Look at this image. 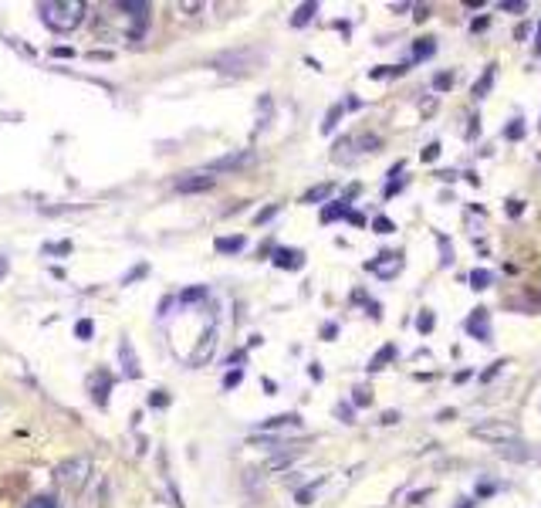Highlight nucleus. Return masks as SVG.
Returning a JSON list of instances; mask_svg holds the SVG:
<instances>
[{
    "label": "nucleus",
    "mask_w": 541,
    "mask_h": 508,
    "mask_svg": "<svg viewBox=\"0 0 541 508\" xmlns=\"http://www.w3.org/2000/svg\"><path fill=\"white\" fill-rule=\"evenodd\" d=\"M41 20L51 31H75L85 20V4L81 0H48V4H41Z\"/></svg>",
    "instance_id": "1"
},
{
    "label": "nucleus",
    "mask_w": 541,
    "mask_h": 508,
    "mask_svg": "<svg viewBox=\"0 0 541 508\" xmlns=\"http://www.w3.org/2000/svg\"><path fill=\"white\" fill-rule=\"evenodd\" d=\"M88 474H92V457H88V454H78V457L61 461L58 471H55L58 485H61V488H68V491H81V488H85Z\"/></svg>",
    "instance_id": "2"
},
{
    "label": "nucleus",
    "mask_w": 541,
    "mask_h": 508,
    "mask_svg": "<svg viewBox=\"0 0 541 508\" xmlns=\"http://www.w3.org/2000/svg\"><path fill=\"white\" fill-rule=\"evenodd\" d=\"M261 61H264L261 51H251V48L244 51V48H240V51H224V55H217V58H213V68L224 72V75H247V72H254Z\"/></svg>",
    "instance_id": "3"
},
{
    "label": "nucleus",
    "mask_w": 541,
    "mask_h": 508,
    "mask_svg": "<svg viewBox=\"0 0 541 508\" xmlns=\"http://www.w3.org/2000/svg\"><path fill=\"white\" fill-rule=\"evenodd\" d=\"M379 146H383V139H379V136L342 139V142L335 146V153H331V159H335V163H352V159H359L362 153H372V149H379Z\"/></svg>",
    "instance_id": "4"
},
{
    "label": "nucleus",
    "mask_w": 541,
    "mask_h": 508,
    "mask_svg": "<svg viewBox=\"0 0 541 508\" xmlns=\"http://www.w3.org/2000/svg\"><path fill=\"white\" fill-rule=\"evenodd\" d=\"M118 11L132 20L129 38L139 41L142 34H146V24H149V18H153V4H146V0H122V4H118Z\"/></svg>",
    "instance_id": "5"
},
{
    "label": "nucleus",
    "mask_w": 541,
    "mask_h": 508,
    "mask_svg": "<svg viewBox=\"0 0 541 508\" xmlns=\"http://www.w3.org/2000/svg\"><path fill=\"white\" fill-rule=\"evenodd\" d=\"M474 437L477 441H494V444H511L518 437V430L511 427L507 420H487V424H477L474 427Z\"/></svg>",
    "instance_id": "6"
},
{
    "label": "nucleus",
    "mask_w": 541,
    "mask_h": 508,
    "mask_svg": "<svg viewBox=\"0 0 541 508\" xmlns=\"http://www.w3.org/2000/svg\"><path fill=\"white\" fill-rule=\"evenodd\" d=\"M254 153L251 149H240V153H227V156H217L203 166V173H231V170H240V166H251Z\"/></svg>",
    "instance_id": "7"
},
{
    "label": "nucleus",
    "mask_w": 541,
    "mask_h": 508,
    "mask_svg": "<svg viewBox=\"0 0 541 508\" xmlns=\"http://www.w3.org/2000/svg\"><path fill=\"white\" fill-rule=\"evenodd\" d=\"M366 268L372 274H379V278H396V274L403 272V258H399L396 251H383L376 261H369Z\"/></svg>",
    "instance_id": "8"
},
{
    "label": "nucleus",
    "mask_w": 541,
    "mask_h": 508,
    "mask_svg": "<svg viewBox=\"0 0 541 508\" xmlns=\"http://www.w3.org/2000/svg\"><path fill=\"white\" fill-rule=\"evenodd\" d=\"M213 183H217V176L196 170V173L179 176V180H176V190H179V194H203V190H210Z\"/></svg>",
    "instance_id": "9"
},
{
    "label": "nucleus",
    "mask_w": 541,
    "mask_h": 508,
    "mask_svg": "<svg viewBox=\"0 0 541 508\" xmlns=\"http://www.w3.org/2000/svg\"><path fill=\"white\" fill-rule=\"evenodd\" d=\"M467 333L477 342H491V322H487V309H474V315L467 319Z\"/></svg>",
    "instance_id": "10"
},
{
    "label": "nucleus",
    "mask_w": 541,
    "mask_h": 508,
    "mask_svg": "<svg viewBox=\"0 0 541 508\" xmlns=\"http://www.w3.org/2000/svg\"><path fill=\"white\" fill-rule=\"evenodd\" d=\"M118 356H122V366H125V373H129V380H139V376H142V370H139V359H135V349H132V342H129V339H122Z\"/></svg>",
    "instance_id": "11"
},
{
    "label": "nucleus",
    "mask_w": 541,
    "mask_h": 508,
    "mask_svg": "<svg viewBox=\"0 0 541 508\" xmlns=\"http://www.w3.org/2000/svg\"><path fill=\"white\" fill-rule=\"evenodd\" d=\"M274 265H278V268H291V272H294V268H301V265H305V254L294 251V248H278V251H274Z\"/></svg>",
    "instance_id": "12"
},
{
    "label": "nucleus",
    "mask_w": 541,
    "mask_h": 508,
    "mask_svg": "<svg viewBox=\"0 0 541 508\" xmlns=\"http://www.w3.org/2000/svg\"><path fill=\"white\" fill-rule=\"evenodd\" d=\"M278 427H301V417L298 413H281V417H270L261 424V430H278Z\"/></svg>",
    "instance_id": "13"
},
{
    "label": "nucleus",
    "mask_w": 541,
    "mask_h": 508,
    "mask_svg": "<svg viewBox=\"0 0 541 508\" xmlns=\"http://www.w3.org/2000/svg\"><path fill=\"white\" fill-rule=\"evenodd\" d=\"M244 244H247L244 237L233 234V237H217V244H213V248H217L220 254H237V251H244Z\"/></svg>",
    "instance_id": "14"
},
{
    "label": "nucleus",
    "mask_w": 541,
    "mask_h": 508,
    "mask_svg": "<svg viewBox=\"0 0 541 508\" xmlns=\"http://www.w3.org/2000/svg\"><path fill=\"white\" fill-rule=\"evenodd\" d=\"M338 217H348V200H335V203H329V207L322 210V224H331V220H338Z\"/></svg>",
    "instance_id": "15"
},
{
    "label": "nucleus",
    "mask_w": 541,
    "mask_h": 508,
    "mask_svg": "<svg viewBox=\"0 0 541 508\" xmlns=\"http://www.w3.org/2000/svg\"><path fill=\"white\" fill-rule=\"evenodd\" d=\"M331 190H335L331 183H318V187H311L308 194L301 196V203H322V200H329L331 196Z\"/></svg>",
    "instance_id": "16"
},
{
    "label": "nucleus",
    "mask_w": 541,
    "mask_h": 508,
    "mask_svg": "<svg viewBox=\"0 0 541 508\" xmlns=\"http://www.w3.org/2000/svg\"><path fill=\"white\" fill-rule=\"evenodd\" d=\"M315 14H318V4H301V7H298V11H294V18H291V24H294V27H305V24H308L311 18H315Z\"/></svg>",
    "instance_id": "17"
},
{
    "label": "nucleus",
    "mask_w": 541,
    "mask_h": 508,
    "mask_svg": "<svg viewBox=\"0 0 541 508\" xmlns=\"http://www.w3.org/2000/svg\"><path fill=\"white\" fill-rule=\"evenodd\" d=\"M491 281H494V274L487 272V268H474V272H470V288H474V292H484Z\"/></svg>",
    "instance_id": "18"
},
{
    "label": "nucleus",
    "mask_w": 541,
    "mask_h": 508,
    "mask_svg": "<svg viewBox=\"0 0 541 508\" xmlns=\"http://www.w3.org/2000/svg\"><path fill=\"white\" fill-rule=\"evenodd\" d=\"M433 51H437V41H433V38H420L416 44H413V58H416V61L430 58Z\"/></svg>",
    "instance_id": "19"
},
{
    "label": "nucleus",
    "mask_w": 541,
    "mask_h": 508,
    "mask_svg": "<svg viewBox=\"0 0 541 508\" xmlns=\"http://www.w3.org/2000/svg\"><path fill=\"white\" fill-rule=\"evenodd\" d=\"M294 457H298V450H285V454H274L268 464H264V471H281V468H288Z\"/></svg>",
    "instance_id": "20"
},
{
    "label": "nucleus",
    "mask_w": 541,
    "mask_h": 508,
    "mask_svg": "<svg viewBox=\"0 0 541 508\" xmlns=\"http://www.w3.org/2000/svg\"><path fill=\"white\" fill-rule=\"evenodd\" d=\"M491 85H494V65H491L481 79H477V85H474V98H484L487 92H491Z\"/></svg>",
    "instance_id": "21"
},
{
    "label": "nucleus",
    "mask_w": 541,
    "mask_h": 508,
    "mask_svg": "<svg viewBox=\"0 0 541 508\" xmlns=\"http://www.w3.org/2000/svg\"><path fill=\"white\" fill-rule=\"evenodd\" d=\"M392 356H396V346H386L383 352H376V356H372V363H369V373H379L389 359H392Z\"/></svg>",
    "instance_id": "22"
},
{
    "label": "nucleus",
    "mask_w": 541,
    "mask_h": 508,
    "mask_svg": "<svg viewBox=\"0 0 541 508\" xmlns=\"http://www.w3.org/2000/svg\"><path fill=\"white\" fill-rule=\"evenodd\" d=\"M504 457H507V461H524V457H528V450H524V444H514V441H511V444H504V450H501Z\"/></svg>",
    "instance_id": "23"
},
{
    "label": "nucleus",
    "mask_w": 541,
    "mask_h": 508,
    "mask_svg": "<svg viewBox=\"0 0 541 508\" xmlns=\"http://www.w3.org/2000/svg\"><path fill=\"white\" fill-rule=\"evenodd\" d=\"M92 396H95L98 407L109 403V376H105V373H102V383H95V393H92Z\"/></svg>",
    "instance_id": "24"
},
{
    "label": "nucleus",
    "mask_w": 541,
    "mask_h": 508,
    "mask_svg": "<svg viewBox=\"0 0 541 508\" xmlns=\"http://www.w3.org/2000/svg\"><path fill=\"white\" fill-rule=\"evenodd\" d=\"M338 119H342V105H331L329 116H325V122H322V133H331V129L338 126Z\"/></svg>",
    "instance_id": "25"
},
{
    "label": "nucleus",
    "mask_w": 541,
    "mask_h": 508,
    "mask_svg": "<svg viewBox=\"0 0 541 508\" xmlns=\"http://www.w3.org/2000/svg\"><path fill=\"white\" fill-rule=\"evenodd\" d=\"M24 508H61V505L55 502V498H51V495H38V498H31V502H27Z\"/></svg>",
    "instance_id": "26"
},
{
    "label": "nucleus",
    "mask_w": 541,
    "mask_h": 508,
    "mask_svg": "<svg viewBox=\"0 0 541 508\" xmlns=\"http://www.w3.org/2000/svg\"><path fill=\"white\" fill-rule=\"evenodd\" d=\"M200 298H207V285H196V288H186V292L179 295V302H200Z\"/></svg>",
    "instance_id": "27"
},
{
    "label": "nucleus",
    "mask_w": 541,
    "mask_h": 508,
    "mask_svg": "<svg viewBox=\"0 0 541 508\" xmlns=\"http://www.w3.org/2000/svg\"><path fill=\"white\" fill-rule=\"evenodd\" d=\"M372 227H376V234H392V231H396V224H392L389 217H376Z\"/></svg>",
    "instance_id": "28"
},
{
    "label": "nucleus",
    "mask_w": 541,
    "mask_h": 508,
    "mask_svg": "<svg viewBox=\"0 0 541 508\" xmlns=\"http://www.w3.org/2000/svg\"><path fill=\"white\" fill-rule=\"evenodd\" d=\"M433 322H437V319H433V312H430V309H423V312H420V319H416V329H420V333H430V329H433Z\"/></svg>",
    "instance_id": "29"
},
{
    "label": "nucleus",
    "mask_w": 541,
    "mask_h": 508,
    "mask_svg": "<svg viewBox=\"0 0 541 508\" xmlns=\"http://www.w3.org/2000/svg\"><path fill=\"white\" fill-rule=\"evenodd\" d=\"M92 333H95V326H92V319H81L75 326V335L78 339H92Z\"/></svg>",
    "instance_id": "30"
},
{
    "label": "nucleus",
    "mask_w": 541,
    "mask_h": 508,
    "mask_svg": "<svg viewBox=\"0 0 541 508\" xmlns=\"http://www.w3.org/2000/svg\"><path fill=\"white\" fill-rule=\"evenodd\" d=\"M504 136H507V139H521L524 136V122H521V119H511V126L504 129Z\"/></svg>",
    "instance_id": "31"
},
{
    "label": "nucleus",
    "mask_w": 541,
    "mask_h": 508,
    "mask_svg": "<svg viewBox=\"0 0 541 508\" xmlns=\"http://www.w3.org/2000/svg\"><path fill=\"white\" fill-rule=\"evenodd\" d=\"M352 400H355V407H369V403H372V393H369L366 387H359V390H355V396H352Z\"/></svg>",
    "instance_id": "32"
},
{
    "label": "nucleus",
    "mask_w": 541,
    "mask_h": 508,
    "mask_svg": "<svg viewBox=\"0 0 541 508\" xmlns=\"http://www.w3.org/2000/svg\"><path fill=\"white\" fill-rule=\"evenodd\" d=\"M149 407H159V410H163V407H170V396H166L163 390H156L153 396H149Z\"/></svg>",
    "instance_id": "33"
},
{
    "label": "nucleus",
    "mask_w": 541,
    "mask_h": 508,
    "mask_svg": "<svg viewBox=\"0 0 541 508\" xmlns=\"http://www.w3.org/2000/svg\"><path fill=\"white\" fill-rule=\"evenodd\" d=\"M504 366H507V363H504V359H498V363H494L491 370H484V373H481V380H484V383H487V380H494V376H498V373H501Z\"/></svg>",
    "instance_id": "34"
},
{
    "label": "nucleus",
    "mask_w": 541,
    "mask_h": 508,
    "mask_svg": "<svg viewBox=\"0 0 541 508\" xmlns=\"http://www.w3.org/2000/svg\"><path fill=\"white\" fill-rule=\"evenodd\" d=\"M450 85H453V75H437V81H433V88H437V92H446V88H450Z\"/></svg>",
    "instance_id": "35"
},
{
    "label": "nucleus",
    "mask_w": 541,
    "mask_h": 508,
    "mask_svg": "<svg viewBox=\"0 0 541 508\" xmlns=\"http://www.w3.org/2000/svg\"><path fill=\"white\" fill-rule=\"evenodd\" d=\"M437 156H440V142H430V146L423 149V163H433Z\"/></svg>",
    "instance_id": "36"
},
{
    "label": "nucleus",
    "mask_w": 541,
    "mask_h": 508,
    "mask_svg": "<svg viewBox=\"0 0 541 508\" xmlns=\"http://www.w3.org/2000/svg\"><path fill=\"white\" fill-rule=\"evenodd\" d=\"M274 214H278V207H268V210H261V214L254 217V224H268V220H270Z\"/></svg>",
    "instance_id": "37"
},
{
    "label": "nucleus",
    "mask_w": 541,
    "mask_h": 508,
    "mask_svg": "<svg viewBox=\"0 0 541 508\" xmlns=\"http://www.w3.org/2000/svg\"><path fill=\"white\" fill-rule=\"evenodd\" d=\"M524 7H528L524 0H504L501 4V11H524Z\"/></svg>",
    "instance_id": "38"
},
{
    "label": "nucleus",
    "mask_w": 541,
    "mask_h": 508,
    "mask_svg": "<svg viewBox=\"0 0 541 508\" xmlns=\"http://www.w3.org/2000/svg\"><path fill=\"white\" fill-rule=\"evenodd\" d=\"M440 251H444V258H440V261H444V265H450V261H453V251H450L446 237H440Z\"/></svg>",
    "instance_id": "39"
},
{
    "label": "nucleus",
    "mask_w": 541,
    "mask_h": 508,
    "mask_svg": "<svg viewBox=\"0 0 541 508\" xmlns=\"http://www.w3.org/2000/svg\"><path fill=\"white\" fill-rule=\"evenodd\" d=\"M240 376H244V373H240V370L227 373V380H224V387H227V390H231V387H237V383H240Z\"/></svg>",
    "instance_id": "40"
},
{
    "label": "nucleus",
    "mask_w": 541,
    "mask_h": 508,
    "mask_svg": "<svg viewBox=\"0 0 541 508\" xmlns=\"http://www.w3.org/2000/svg\"><path fill=\"white\" fill-rule=\"evenodd\" d=\"M311 495H315V488H301L298 491V505H311Z\"/></svg>",
    "instance_id": "41"
},
{
    "label": "nucleus",
    "mask_w": 541,
    "mask_h": 508,
    "mask_svg": "<svg viewBox=\"0 0 541 508\" xmlns=\"http://www.w3.org/2000/svg\"><path fill=\"white\" fill-rule=\"evenodd\" d=\"M521 210H524V203H521V200H507V214H511V217H518Z\"/></svg>",
    "instance_id": "42"
},
{
    "label": "nucleus",
    "mask_w": 541,
    "mask_h": 508,
    "mask_svg": "<svg viewBox=\"0 0 541 508\" xmlns=\"http://www.w3.org/2000/svg\"><path fill=\"white\" fill-rule=\"evenodd\" d=\"M477 133H481V119L474 116V119H470V126H467V136L474 139V136H477Z\"/></svg>",
    "instance_id": "43"
},
{
    "label": "nucleus",
    "mask_w": 541,
    "mask_h": 508,
    "mask_svg": "<svg viewBox=\"0 0 541 508\" xmlns=\"http://www.w3.org/2000/svg\"><path fill=\"white\" fill-rule=\"evenodd\" d=\"M396 420H399V413H396V410H386V413H383V424H396Z\"/></svg>",
    "instance_id": "44"
},
{
    "label": "nucleus",
    "mask_w": 541,
    "mask_h": 508,
    "mask_svg": "<svg viewBox=\"0 0 541 508\" xmlns=\"http://www.w3.org/2000/svg\"><path fill=\"white\" fill-rule=\"evenodd\" d=\"M487 24H491V18H477V20H474V24H470V27H474V31H484Z\"/></svg>",
    "instance_id": "45"
},
{
    "label": "nucleus",
    "mask_w": 541,
    "mask_h": 508,
    "mask_svg": "<svg viewBox=\"0 0 541 508\" xmlns=\"http://www.w3.org/2000/svg\"><path fill=\"white\" fill-rule=\"evenodd\" d=\"M477 495H494V485H487V481H481V485H477Z\"/></svg>",
    "instance_id": "46"
},
{
    "label": "nucleus",
    "mask_w": 541,
    "mask_h": 508,
    "mask_svg": "<svg viewBox=\"0 0 541 508\" xmlns=\"http://www.w3.org/2000/svg\"><path fill=\"white\" fill-rule=\"evenodd\" d=\"M48 251H55V254H64V251H71V244H51Z\"/></svg>",
    "instance_id": "47"
},
{
    "label": "nucleus",
    "mask_w": 541,
    "mask_h": 508,
    "mask_svg": "<svg viewBox=\"0 0 541 508\" xmlns=\"http://www.w3.org/2000/svg\"><path fill=\"white\" fill-rule=\"evenodd\" d=\"M430 18V7H416V20H426Z\"/></svg>",
    "instance_id": "48"
},
{
    "label": "nucleus",
    "mask_w": 541,
    "mask_h": 508,
    "mask_svg": "<svg viewBox=\"0 0 541 508\" xmlns=\"http://www.w3.org/2000/svg\"><path fill=\"white\" fill-rule=\"evenodd\" d=\"M338 417H342L345 424H352V420H348V417H352V410H348V407H338Z\"/></svg>",
    "instance_id": "49"
},
{
    "label": "nucleus",
    "mask_w": 541,
    "mask_h": 508,
    "mask_svg": "<svg viewBox=\"0 0 541 508\" xmlns=\"http://www.w3.org/2000/svg\"><path fill=\"white\" fill-rule=\"evenodd\" d=\"M7 268H11V265H7V258H0V278L7 274Z\"/></svg>",
    "instance_id": "50"
},
{
    "label": "nucleus",
    "mask_w": 541,
    "mask_h": 508,
    "mask_svg": "<svg viewBox=\"0 0 541 508\" xmlns=\"http://www.w3.org/2000/svg\"><path fill=\"white\" fill-rule=\"evenodd\" d=\"M457 508H474V502H470V498H464V505H457Z\"/></svg>",
    "instance_id": "51"
},
{
    "label": "nucleus",
    "mask_w": 541,
    "mask_h": 508,
    "mask_svg": "<svg viewBox=\"0 0 541 508\" xmlns=\"http://www.w3.org/2000/svg\"><path fill=\"white\" fill-rule=\"evenodd\" d=\"M538 41H541V27H538Z\"/></svg>",
    "instance_id": "52"
}]
</instances>
